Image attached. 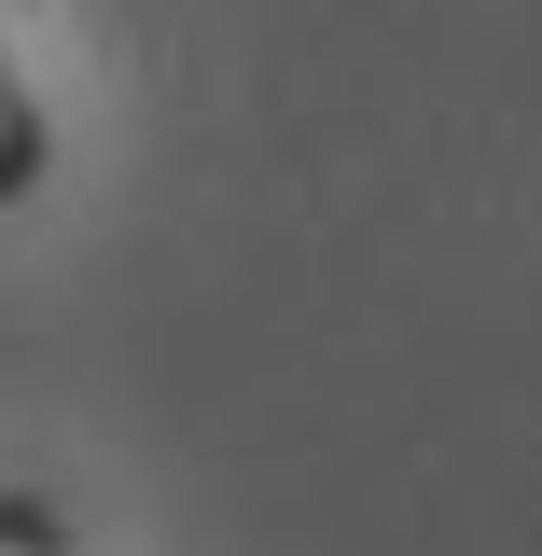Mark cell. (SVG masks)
<instances>
[{"instance_id": "obj_1", "label": "cell", "mask_w": 542, "mask_h": 556, "mask_svg": "<svg viewBox=\"0 0 542 556\" xmlns=\"http://www.w3.org/2000/svg\"><path fill=\"white\" fill-rule=\"evenodd\" d=\"M42 181V112H28V84H14V56H0V208Z\"/></svg>"}, {"instance_id": "obj_2", "label": "cell", "mask_w": 542, "mask_h": 556, "mask_svg": "<svg viewBox=\"0 0 542 556\" xmlns=\"http://www.w3.org/2000/svg\"><path fill=\"white\" fill-rule=\"evenodd\" d=\"M0 556H70V515L42 486H0Z\"/></svg>"}]
</instances>
